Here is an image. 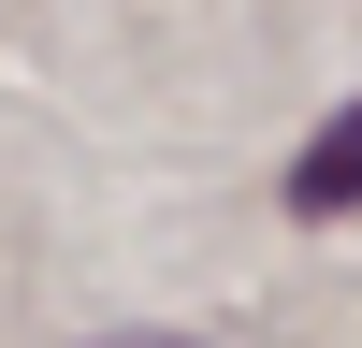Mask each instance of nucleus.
Wrapping results in <instances>:
<instances>
[{"instance_id": "2", "label": "nucleus", "mask_w": 362, "mask_h": 348, "mask_svg": "<svg viewBox=\"0 0 362 348\" xmlns=\"http://www.w3.org/2000/svg\"><path fill=\"white\" fill-rule=\"evenodd\" d=\"M102 348H203V334H102Z\"/></svg>"}, {"instance_id": "1", "label": "nucleus", "mask_w": 362, "mask_h": 348, "mask_svg": "<svg viewBox=\"0 0 362 348\" xmlns=\"http://www.w3.org/2000/svg\"><path fill=\"white\" fill-rule=\"evenodd\" d=\"M348 203H362V102L305 145V160H290V218H348Z\"/></svg>"}]
</instances>
